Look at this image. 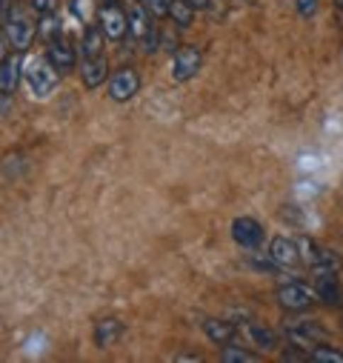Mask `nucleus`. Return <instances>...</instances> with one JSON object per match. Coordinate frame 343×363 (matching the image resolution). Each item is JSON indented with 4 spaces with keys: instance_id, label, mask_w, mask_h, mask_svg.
<instances>
[{
    "instance_id": "nucleus-1",
    "label": "nucleus",
    "mask_w": 343,
    "mask_h": 363,
    "mask_svg": "<svg viewBox=\"0 0 343 363\" xmlns=\"http://www.w3.org/2000/svg\"><path fill=\"white\" fill-rule=\"evenodd\" d=\"M23 80H26V89L32 98L46 101L60 83V69L46 55H35L23 63Z\"/></svg>"
},
{
    "instance_id": "nucleus-2",
    "label": "nucleus",
    "mask_w": 343,
    "mask_h": 363,
    "mask_svg": "<svg viewBox=\"0 0 343 363\" xmlns=\"http://www.w3.org/2000/svg\"><path fill=\"white\" fill-rule=\"evenodd\" d=\"M32 6H21L12 0V6L6 12V21H4V38L6 43L15 49V52H26L38 35V23L32 18Z\"/></svg>"
},
{
    "instance_id": "nucleus-3",
    "label": "nucleus",
    "mask_w": 343,
    "mask_h": 363,
    "mask_svg": "<svg viewBox=\"0 0 343 363\" xmlns=\"http://www.w3.org/2000/svg\"><path fill=\"white\" fill-rule=\"evenodd\" d=\"M95 15H98V26L103 29L106 40H123L129 35V15L123 12L118 0H103L95 9Z\"/></svg>"
},
{
    "instance_id": "nucleus-4",
    "label": "nucleus",
    "mask_w": 343,
    "mask_h": 363,
    "mask_svg": "<svg viewBox=\"0 0 343 363\" xmlns=\"http://www.w3.org/2000/svg\"><path fill=\"white\" fill-rule=\"evenodd\" d=\"M283 332H286V337H289L295 346H300V349H306V352H312L317 343L326 340V329H323L317 320H286Z\"/></svg>"
},
{
    "instance_id": "nucleus-5",
    "label": "nucleus",
    "mask_w": 343,
    "mask_h": 363,
    "mask_svg": "<svg viewBox=\"0 0 343 363\" xmlns=\"http://www.w3.org/2000/svg\"><path fill=\"white\" fill-rule=\"evenodd\" d=\"M137 92H140V74H137L132 66H123V69H118V72L109 77V98H112L115 104H126V101H132Z\"/></svg>"
},
{
    "instance_id": "nucleus-6",
    "label": "nucleus",
    "mask_w": 343,
    "mask_h": 363,
    "mask_svg": "<svg viewBox=\"0 0 343 363\" xmlns=\"http://www.w3.org/2000/svg\"><path fill=\"white\" fill-rule=\"evenodd\" d=\"M203 55L198 46H181L175 49V60H172V80L175 83H186L201 72Z\"/></svg>"
},
{
    "instance_id": "nucleus-7",
    "label": "nucleus",
    "mask_w": 343,
    "mask_h": 363,
    "mask_svg": "<svg viewBox=\"0 0 343 363\" xmlns=\"http://www.w3.org/2000/svg\"><path fill=\"white\" fill-rule=\"evenodd\" d=\"M275 298H278V303H281L283 309H289V312H300V309H309V306L315 303L317 295H315V289H309L306 284L292 281V284L278 286Z\"/></svg>"
},
{
    "instance_id": "nucleus-8",
    "label": "nucleus",
    "mask_w": 343,
    "mask_h": 363,
    "mask_svg": "<svg viewBox=\"0 0 343 363\" xmlns=\"http://www.w3.org/2000/svg\"><path fill=\"white\" fill-rule=\"evenodd\" d=\"M315 295H317V301L326 303V306H340V303H343V286H340V278H337L334 269L317 272Z\"/></svg>"
},
{
    "instance_id": "nucleus-9",
    "label": "nucleus",
    "mask_w": 343,
    "mask_h": 363,
    "mask_svg": "<svg viewBox=\"0 0 343 363\" xmlns=\"http://www.w3.org/2000/svg\"><path fill=\"white\" fill-rule=\"evenodd\" d=\"M232 238L243 249H257L264 243V226L254 218H235L232 220Z\"/></svg>"
},
{
    "instance_id": "nucleus-10",
    "label": "nucleus",
    "mask_w": 343,
    "mask_h": 363,
    "mask_svg": "<svg viewBox=\"0 0 343 363\" xmlns=\"http://www.w3.org/2000/svg\"><path fill=\"white\" fill-rule=\"evenodd\" d=\"M21 80H23V52H12L0 63V92L15 95Z\"/></svg>"
},
{
    "instance_id": "nucleus-11",
    "label": "nucleus",
    "mask_w": 343,
    "mask_h": 363,
    "mask_svg": "<svg viewBox=\"0 0 343 363\" xmlns=\"http://www.w3.org/2000/svg\"><path fill=\"white\" fill-rule=\"evenodd\" d=\"M106 77H109L106 55H95V57H83V60H80V80H83L86 89H98V86H103Z\"/></svg>"
},
{
    "instance_id": "nucleus-12",
    "label": "nucleus",
    "mask_w": 343,
    "mask_h": 363,
    "mask_svg": "<svg viewBox=\"0 0 343 363\" xmlns=\"http://www.w3.org/2000/svg\"><path fill=\"white\" fill-rule=\"evenodd\" d=\"M269 257L278 263V269H292V266L300 263V246H298L292 238L281 235V238L272 240V246H269Z\"/></svg>"
},
{
    "instance_id": "nucleus-13",
    "label": "nucleus",
    "mask_w": 343,
    "mask_h": 363,
    "mask_svg": "<svg viewBox=\"0 0 343 363\" xmlns=\"http://www.w3.org/2000/svg\"><path fill=\"white\" fill-rule=\"evenodd\" d=\"M46 57H49L60 72H69V69H74V63H77V49H74L69 40L57 38V40L46 43Z\"/></svg>"
},
{
    "instance_id": "nucleus-14",
    "label": "nucleus",
    "mask_w": 343,
    "mask_h": 363,
    "mask_svg": "<svg viewBox=\"0 0 343 363\" xmlns=\"http://www.w3.org/2000/svg\"><path fill=\"white\" fill-rule=\"evenodd\" d=\"M120 337H123V323H120L118 318H103V320H98V326H95V343H98L101 349H112Z\"/></svg>"
},
{
    "instance_id": "nucleus-15",
    "label": "nucleus",
    "mask_w": 343,
    "mask_h": 363,
    "mask_svg": "<svg viewBox=\"0 0 343 363\" xmlns=\"http://www.w3.org/2000/svg\"><path fill=\"white\" fill-rule=\"evenodd\" d=\"M126 15H129V38L140 43V40H143V35L149 32V26L154 23V21L149 18L152 12L146 9V4H135V6H132Z\"/></svg>"
},
{
    "instance_id": "nucleus-16",
    "label": "nucleus",
    "mask_w": 343,
    "mask_h": 363,
    "mask_svg": "<svg viewBox=\"0 0 343 363\" xmlns=\"http://www.w3.org/2000/svg\"><path fill=\"white\" fill-rule=\"evenodd\" d=\"M103 29L95 26V23H86L83 29V40H80V57H95V55H103Z\"/></svg>"
},
{
    "instance_id": "nucleus-17",
    "label": "nucleus",
    "mask_w": 343,
    "mask_h": 363,
    "mask_svg": "<svg viewBox=\"0 0 343 363\" xmlns=\"http://www.w3.org/2000/svg\"><path fill=\"white\" fill-rule=\"evenodd\" d=\"M246 332H249V340H252L257 349L272 352V349L278 346V335H275V329H269V326H264V323H249Z\"/></svg>"
},
{
    "instance_id": "nucleus-18",
    "label": "nucleus",
    "mask_w": 343,
    "mask_h": 363,
    "mask_svg": "<svg viewBox=\"0 0 343 363\" xmlns=\"http://www.w3.org/2000/svg\"><path fill=\"white\" fill-rule=\"evenodd\" d=\"M195 12L198 9L189 4V0H175V4H172L169 18H172V23H175L178 29H189L195 23Z\"/></svg>"
},
{
    "instance_id": "nucleus-19",
    "label": "nucleus",
    "mask_w": 343,
    "mask_h": 363,
    "mask_svg": "<svg viewBox=\"0 0 343 363\" xmlns=\"http://www.w3.org/2000/svg\"><path fill=\"white\" fill-rule=\"evenodd\" d=\"M203 332H206L209 340L226 346V343H232V337H235V323H226V320H206V323H203Z\"/></svg>"
},
{
    "instance_id": "nucleus-20",
    "label": "nucleus",
    "mask_w": 343,
    "mask_h": 363,
    "mask_svg": "<svg viewBox=\"0 0 343 363\" xmlns=\"http://www.w3.org/2000/svg\"><path fill=\"white\" fill-rule=\"evenodd\" d=\"M40 21H38V35L46 40V43H52V40H57L60 38V18L55 15V12H49V15H38Z\"/></svg>"
},
{
    "instance_id": "nucleus-21",
    "label": "nucleus",
    "mask_w": 343,
    "mask_h": 363,
    "mask_svg": "<svg viewBox=\"0 0 343 363\" xmlns=\"http://www.w3.org/2000/svg\"><path fill=\"white\" fill-rule=\"evenodd\" d=\"M220 360H223V363H254V360H257V354H252V352H246V349H237V346L226 343V346H223Z\"/></svg>"
},
{
    "instance_id": "nucleus-22",
    "label": "nucleus",
    "mask_w": 343,
    "mask_h": 363,
    "mask_svg": "<svg viewBox=\"0 0 343 363\" xmlns=\"http://www.w3.org/2000/svg\"><path fill=\"white\" fill-rule=\"evenodd\" d=\"M309 360H317V363H343V352H337V349H332V346L317 343V346L309 352Z\"/></svg>"
},
{
    "instance_id": "nucleus-23",
    "label": "nucleus",
    "mask_w": 343,
    "mask_h": 363,
    "mask_svg": "<svg viewBox=\"0 0 343 363\" xmlns=\"http://www.w3.org/2000/svg\"><path fill=\"white\" fill-rule=\"evenodd\" d=\"M140 49H143L146 55H154V52L160 49V29H157L154 23H152V26H149V32L143 35V40H140Z\"/></svg>"
},
{
    "instance_id": "nucleus-24",
    "label": "nucleus",
    "mask_w": 343,
    "mask_h": 363,
    "mask_svg": "<svg viewBox=\"0 0 343 363\" xmlns=\"http://www.w3.org/2000/svg\"><path fill=\"white\" fill-rule=\"evenodd\" d=\"M172 4H175V0H146V9L152 12V18H169Z\"/></svg>"
},
{
    "instance_id": "nucleus-25",
    "label": "nucleus",
    "mask_w": 343,
    "mask_h": 363,
    "mask_svg": "<svg viewBox=\"0 0 343 363\" xmlns=\"http://www.w3.org/2000/svg\"><path fill=\"white\" fill-rule=\"evenodd\" d=\"M57 4L60 0H29V6L35 15H49V12H57Z\"/></svg>"
},
{
    "instance_id": "nucleus-26",
    "label": "nucleus",
    "mask_w": 343,
    "mask_h": 363,
    "mask_svg": "<svg viewBox=\"0 0 343 363\" xmlns=\"http://www.w3.org/2000/svg\"><path fill=\"white\" fill-rule=\"evenodd\" d=\"M72 12L83 21V23H92V15H89V0H72Z\"/></svg>"
},
{
    "instance_id": "nucleus-27",
    "label": "nucleus",
    "mask_w": 343,
    "mask_h": 363,
    "mask_svg": "<svg viewBox=\"0 0 343 363\" xmlns=\"http://www.w3.org/2000/svg\"><path fill=\"white\" fill-rule=\"evenodd\" d=\"M295 4H298L300 18H312L317 12V0H295Z\"/></svg>"
},
{
    "instance_id": "nucleus-28",
    "label": "nucleus",
    "mask_w": 343,
    "mask_h": 363,
    "mask_svg": "<svg viewBox=\"0 0 343 363\" xmlns=\"http://www.w3.org/2000/svg\"><path fill=\"white\" fill-rule=\"evenodd\" d=\"M9 6H12V0H0V26H4V21H6Z\"/></svg>"
},
{
    "instance_id": "nucleus-29",
    "label": "nucleus",
    "mask_w": 343,
    "mask_h": 363,
    "mask_svg": "<svg viewBox=\"0 0 343 363\" xmlns=\"http://www.w3.org/2000/svg\"><path fill=\"white\" fill-rule=\"evenodd\" d=\"M4 57H6V38L0 35V63H4Z\"/></svg>"
},
{
    "instance_id": "nucleus-30",
    "label": "nucleus",
    "mask_w": 343,
    "mask_h": 363,
    "mask_svg": "<svg viewBox=\"0 0 343 363\" xmlns=\"http://www.w3.org/2000/svg\"><path fill=\"white\" fill-rule=\"evenodd\" d=\"M189 4H192L195 9H206V6H209V0H189Z\"/></svg>"
},
{
    "instance_id": "nucleus-31",
    "label": "nucleus",
    "mask_w": 343,
    "mask_h": 363,
    "mask_svg": "<svg viewBox=\"0 0 343 363\" xmlns=\"http://www.w3.org/2000/svg\"><path fill=\"white\" fill-rule=\"evenodd\" d=\"M334 6H337V9H343V0H334Z\"/></svg>"
}]
</instances>
